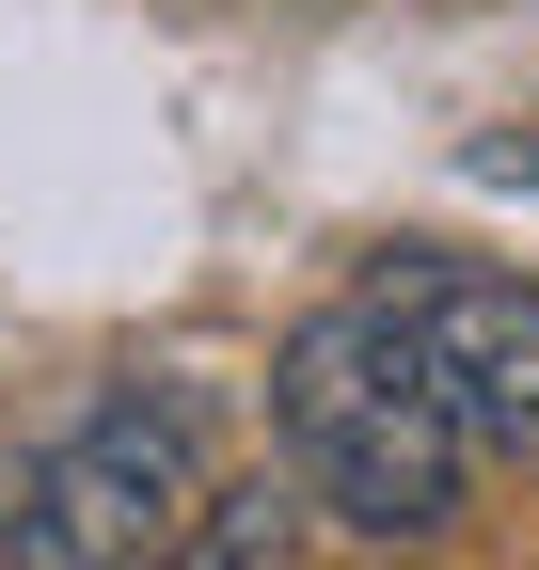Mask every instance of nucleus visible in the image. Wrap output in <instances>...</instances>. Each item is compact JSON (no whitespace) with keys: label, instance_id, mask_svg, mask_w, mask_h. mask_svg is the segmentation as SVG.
Here are the masks:
<instances>
[{"label":"nucleus","instance_id":"nucleus-1","mask_svg":"<svg viewBox=\"0 0 539 570\" xmlns=\"http://www.w3.org/2000/svg\"><path fill=\"white\" fill-rule=\"evenodd\" d=\"M270 444H286V491L317 523H350V539H444L460 475H477L460 412L429 396L413 333H396L365 285H333V302L270 348Z\"/></svg>","mask_w":539,"mask_h":570},{"label":"nucleus","instance_id":"nucleus-2","mask_svg":"<svg viewBox=\"0 0 539 570\" xmlns=\"http://www.w3.org/2000/svg\"><path fill=\"white\" fill-rule=\"evenodd\" d=\"M207 412H190L175 381H111L80 428H48L17 508H0V570H127L159 554L190 508H207Z\"/></svg>","mask_w":539,"mask_h":570},{"label":"nucleus","instance_id":"nucleus-3","mask_svg":"<svg viewBox=\"0 0 539 570\" xmlns=\"http://www.w3.org/2000/svg\"><path fill=\"white\" fill-rule=\"evenodd\" d=\"M365 302L413 333V365H429V396L460 412L477 460H539V285H523V269L413 238V254L365 269Z\"/></svg>","mask_w":539,"mask_h":570},{"label":"nucleus","instance_id":"nucleus-4","mask_svg":"<svg viewBox=\"0 0 539 570\" xmlns=\"http://www.w3.org/2000/svg\"><path fill=\"white\" fill-rule=\"evenodd\" d=\"M286 508H302V491H207V508H190L159 554H127V570H302V539H286Z\"/></svg>","mask_w":539,"mask_h":570}]
</instances>
